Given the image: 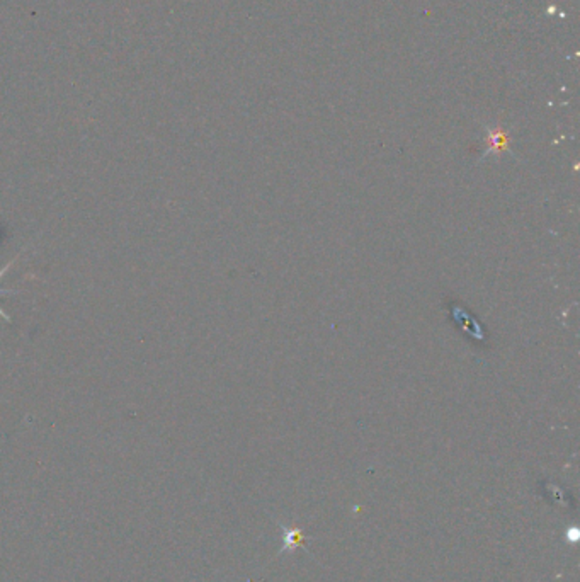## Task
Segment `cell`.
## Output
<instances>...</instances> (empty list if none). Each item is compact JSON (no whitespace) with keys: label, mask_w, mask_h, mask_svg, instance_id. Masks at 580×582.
I'll list each match as a JSON object with an SVG mask.
<instances>
[{"label":"cell","mask_w":580,"mask_h":582,"mask_svg":"<svg viewBox=\"0 0 580 582\" xmlns=\"http://www.w3.org/2000/svg\"><path fill=\"white\" fill-rule=\"evenodd\" d=\"M0 317H2V319H4V320H6V322H7V324H11V322H12V320H11V317H9V314H7V312H6V310H4V308H2V307H0Z\"/></svg>","instance_id":"1"}]
</instances>
